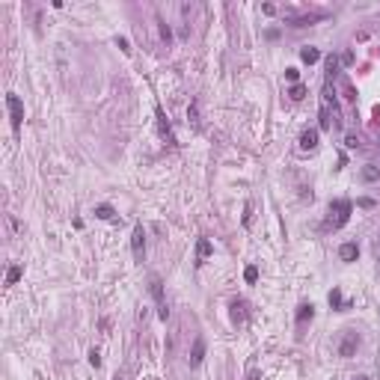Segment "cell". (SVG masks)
Listing matches in <instances>:
<instances>
[{
	"instance_id": "cell-1",
	"label": "cell",
	"mask_w": 380,
	"mask_h": 380,
	"mask_svg": "<svg viewBox=\"0 0 380 380\" xmlns=\"http://www.w3.org/2000/svg\"><path fill=\"white\" fill-rule=\"evenodd\" d=\"M350 211H353V205H350L348 199H336V202H330V217H327V223H324V229H342V226L350 220Z\"/></svg>"
},
{
	"instance_id": "cell-2",
	"label": "cell",
	"mask_w": 380,
	"mask_h": 380,
	"mask_svg": "<svg viewBox=\"0 0 380 380\" xmlns=\"http://www.w3.org/2000/svg\"><path fill=\"white\" fill-rule=\"evenodd\" d=\"M149 288H152V297H155V303H158V318L160 321H166L169 315V309H166V300H163V282H160V276H149Z\"/></svg>"
},
{
	"instance_id": "cell-3",
	"label": "cell",
	"mask_w": 380,
	"mask_h": 380,
	"mask_svg": "<svg viewBox=\"0 0 380 380\" xmlns=\"http://www.w3.org/2000/svg\"><path fill=\"white\" fill-rule=\"evenodd\" d=\"M6 107H9V122H12V128L18 131L21 128V122H24V104H21V98L15 92L6 95Z\"/></svg>"
},
{
	"instance_id": "cell-4",
	"label": "cell",
	"mask_w": 380,
	"mask_h": 380,
	"mask_svg": "<svg viewBox=\"0 0 380 380\" xmlns=\"http://www.w3.org/2000/svg\"><path fill=\"white\" fill-rule=\"evenodd\" d=\"M143 247H146V232H143V226H134L131 250H134V258H137V261H143Z\"/></svg>"
},
{
	"instance_id": "cell-5",
	"label": "cell",
	"mask_w": 380,
	"mask_h": 380,
	"mask_svg": "<svg viewBox=\"0 0 380 380\" xmlns=\"http://www.w3.org/2000/svg\"><path fill=\"white\" fill-rule=\"evenodd\" d=\"M356 348H359L356 333H345V339H342V345H339V356H353V350Z\"/></svg>"
},
{
	"instance_id": "cell-6",
	"label": "cell",
	"mask_w": 380,
	"mask_h": 380,
	"mask_svg": "<svg viewBox=\"0 0 380 380\" xmlns=\"http://www.w3.org/2000/svg\"><path fill=\"white\" fill-rule=\"evenodd\" d=\"M315 146H318V131L315 128L303 131V134H300V149H303V152H312Z\"/></svg>"
},
{
	"instance_id": "cell-7",
	"label": "cell",
	"mask_w": 380,
	"mask_h": 380,
	"mask_svg": "<svg viewBox=\"0 0 380 380\" xmlns=\"http://www.w3.org/2000/svg\"><path fill=\"white\" fill-rule=\"evenodd\" d=\"M190 365H199V362H202V359H205V342H202V339H196V342H193V350H190Z\"/></svg>"
},
{
	"instance_id": "cell-8",
	"label": "cell",
	"mask_w": 380,
	"mask_h": 380,
	"mask_svg": "<svg viewBox=\"0 0 380 380\" xmlns=\"http://www.w3.org/2000/svg\"><path fill=\"white\" fill-rule=\"evenodd\" d=\"M158 131H160V137H163L166 143H175V137H172V131H169V122H166V116H163L160 107H158Z\"/></svg>"
},
{
	"instance_id": "cell-9",
	"label": "cell",
	"mask_w": 380,
	"mask_h": 380,
	"mask_svg": "<svg viewBox=\"0 0 380 380\" xmlns=\"http://www.w3.org/2000/svg\"><path fill=\"white\" fill-rule=\"evenodd\" d=\"M211 253H214V250H211V241H208V238H199V244H196V261L202 264Z\"/></svg>"
},
{
	"instance_id": "cell-10",
	"label": "cell",
	"mask_w": 380,
	"mask_h": 380,
	"mask_svg": "<svg viewBox=\"0 0 380 380\" xmlns=\"http://www.w3.org/2000/svg\"><path fill=\"white\" fill-rule=\"evenodd\" d=\"M356 255H359V247H356V244H342V247H339V258H342V261H353Z\"/></svg>"
},
{
	"instance_id": "cell-11",
	"label": "cell",
	"mask_w": 380,
	"mask_h": 380,
	"mask_svg": "<svg viewBox=\"0 0 380 380\" xmlns=\"http://www.w3.org/2000/svg\"><path fill=\"white\" fill-rule=\"evenodd\" d=\"M244 318H247V303H244V300H235V303H232V321L241 324Z\"/></svg>"
},
{
	"instance_id": "cell-12",
	"label": "cell",
	"mask_w": 380,
	"mask_h": 380,
	"mask_svg": "<svg viewBox=\"0 0 380 380\" xmlns=\"http://www.w3.org/2000/svg\"><path fill=\"white\" fill-rule=\"evenodd\" d=\"M300 60H303V63H318V60H321V54H318V48H303V51H300Z\"/></svg>"
},
{
	"instance_id": "cell-13",
	"label": "cell",
	"mask_w": 380,
	"mask_h": 380,
	"mask_svg": "<svg viewBox=\"0 0 380 380\" xmlns=\"http://www.w3.org/2000/svg\"><path fill=\"white\" fill-rule=\"evenodd\" d=\"M312 315H315V306H312V303H303V306H300V312H297V324L309 321Z\"/></svg>"
},
{
	"instance_id": "cell-14",
	"label": "cell",
	"mask_w": 380,
	"mask_h": 380,
	"mask_svg": "<svg viewBox=\"0 0 380 380\" xmlns=\"http://www.w3.org/2000/svg\"><path fill=\"white\" fill-rule=\"evenodd\" d=\"M95 217H101V220H113V208H110V205H98V208H95Z\"/></svg>"
},
{
	"instance_id": "cell-15",
	"label": "cell",
	"mask_w": 380,
	"mask_h": 380,
	"mask_svg": "<svg viewBox=\"0 0 380 380\" xmlns=\"http://www.w3.org/2000/svg\"><path fill=\"white\" fill-rule=\"evenodd\" d=\"M18 279H21V267H9L6 270V285H15Z\"/></svg>"
},
{
	"instance_id": "cell-16",
	"label": "cell",
	"mask_w": 380,
	"mask_h": 380,
	"mask_svg": "<svg viewBox=\"0 0 380 380\" xmlns=\"http://www.w3.org/2000/svg\"><path fill=\"white\" fill-rule=\"evenodd\" d=\"M377 166H365V169H362V178H365V181H377Z\"/></svg>"
},
{
	"instance_id": "cell-17",
	"label": "cell",
	"mask_w": 380,
	"mask_h": 380,
	"mask_svg": "<svg viewBox=\"0 0 380 380\" xmlns=\"http://www.w3.org/2000/svg\"><path fill=\"white\" fill-rule=\"evenodd\" d=\"M330 303H333V309H339V306H342V291H339V288H333V291H330Z\"/></svg>"
},
{
	"instance_id": "cell-18",
	"label": "cell",
	"mask_w": 380,
	"mask_h": 380,
	"mask_svg": "<svg viewBox=\"0 0 380 380\" xmlns=\"http://www.w3.org/2000/svg\"><path fill=\"white\" fill-rule=\"evenodd\" d=\"M291 98H294V101H300V98H303V95H306V89H303V86H300V83H294V86H291Z\"/></svg>"
},
{
	"instance_id": "cell-19",
	"label": "cell",
	"mask_w": 380,
	"mask_h": 380,
	"mask_svg": "<svg viewBox=\"0 0 380 380\" xmlns=\"http://www.w3.org/2000/svg\"><path fill=\"white\" fill-rule=\"evenodd\" d=\"M158 24H160V39H163V42L169 45V39H172V30H169V27H166L163 21H158Z\"/></svg>"
},
{
	"instance_id": "cell-20",
	"label": "cell",
	"mask_w": 380,
	"mask_h": 380,
	"mask_svg": "<svg viewBox=\"0 0 380 380\" xmlns=\"http://www.w3.org/2000/svg\"><path fill=\"white\" fill-rule=\"evenodd\" d=\"M244 279H247V282H255V279H258V270H255L253 264H250V267L244 270Z\"/></svg>"
},
{
	"instance_id": "cell-21",
	"label": "cell",
	"mask_w": 380,
	"mask_h": 380,
	"mask_svg": "<svg viewBox=\"0 0 380 380\" xmlns=\"http://www.w3.org/2000/svg\"><path fill=\"white\" fill-rule=\"evenodd\" d=\"M285 77H288L291 83H297V77H300V71H297V68H285Z\"/></svg>"
},
{
	"instance_id": "cell-22",
	"label": "cell",
	"mask_w": 380,
	"mask_h": 380,
	"mask_svg": "<svg viewBox=\"0 0 380 380\" xmlns=\"http://www.w3.org/2000/svg\"><path fill=\"white\" fill-rule=\"evenodd\" d=\"M345 146H348V149H356V146H359V140L350 134V137H345Z\"/></svg>"
},
{
	"instance_id": "cell-23",
	"label": "cell",
	"mask_w": 380,
	"mask_h": 380,
	"mask_svg": "<svg viewBox=\"0 0 380 380\" xmlns=\"http://www.w3.org/2000/svg\"><path fill=\"white\" fill-rule=\"evenodd\" d=\"M89 362H92L95 368H98V365H101V356H98V350H89Z\"/></svg>"
},
{
	"instance_id": "cell-24",
	"label": "cell",
	"mask_w": 380,
	"mask_h": 380,
	"mask_svg": "<svg viewBox=\"0 0 380 380\" xmlns=\"http://www.w3.org/2000/svg\"><path fill=\"white\" fill-rule=\"evenodd\" d=\"M321 128H330V116H327V107L321 110Z\"/></svg>"
},
{
	"instance_id": "cell-25",
	"label": "cell",
	"mask_w": 380,
	"mask_h": 380,
	"mask_svg": "<svg viewBox=\"0 0 380 380\" xmlns=\"http://www.w3.org/2000/svg\"><path fill=\"white\" fill-rule=\"evenodd\" d=\"M116 42H119V48H122L125 54H131V48H128V39H116Z\"/></svg>"
},
{
	"instance_id": "cell-26",
	"label": "cell",
	"mask_w": 380,
	"mask_h": 380,
	"mask_svg": "<svg viewBox=\"0 0 380 380\" xmlns=\"http://www.w3.org/2000/svg\"><path fill=\"white\" fill-rule=\"evenodd\" d=\"M353 380H368V377H353Z\"/></svg>"
},
{
	"instance_id": "cell-27",
	"label": "cell",
	"mask_w": 380,
	"mask_h": 380,
	"mask_svg": "<svg viewBox=\"0 0 380 380\" xmlns=\"http://www.w3.org/2000/svg\"><path fill=\"white\" fill-rule=\"evenodd\" d=\"M113 380H119V377H113Z\"/></svg>"
}]
</instances>
